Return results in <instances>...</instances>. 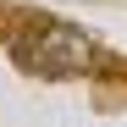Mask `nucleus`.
Instances as JSON below:
<instances>
[{
	"mask_svg": "<svg viewBox=\"0 0 127 127\" xmlns=\"http://www.w3.org/2000/svg\"><path fill=\"white\" fill-rule=\"evenodd\" d=\"M22 50H39V55H22V61L39 66L44 77H77V72L94 66V44H89L77 28H61V22H44Z\"/></svg>",
	"mask_w": 127,
	"mask_h": 127,
	"instance_id": "f257e3e1",
	"label": "nucleus"
}]
</instances>
